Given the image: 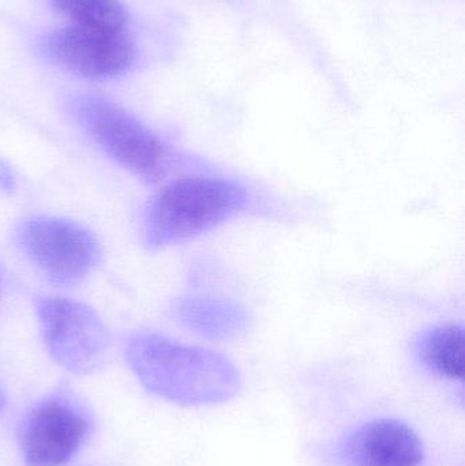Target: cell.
Returning <instances> with one entry per match:
<instances>
[{"label": "cell", "instance_id": "12", "mask_svg": "<svg viewBox=\"0 0 465 466\" xmlns=\"http://www.w3.org/2000/svg\"><path fill=\"white\" fill-rule=\"evenodd\" d=\"M3 408H5V396H3L2 389H0V412H2Z\"/></svg>", "mask_w": 465, "mask_h": 466}, {"label": "cell", "instance_id": "7", "mask_svg": "<svg viewBox=\"0 0 465 466\" xmlns=\"http://www.w3.org/2000/svg\"><path fill=\"white\" fill-rule=\"evenodd\" d=\"M90 421L68 400H46L30 410L22 427L26 466H60L70 461L89 437Z\"/></svg>", "mask_w": 465, "mask_h": 466}, {"label": "cell", "instance_id": "1", "mask_svg": "<svg viewBox=\"0 0 465 466\" xmlns=\"http://www.w3.org/2000/svg\"><path fill=\"white\" fill-rule=\"evenodd\" d=\"M126 358L147 390L186 407L223 404L242 385L237 366L226 356L160 334L131 337Z\"/></svg>", "mask_w": 465, "mask_h": 466}, {"label": "cell", "instance_id": "5", "mask_svg": "<svg viewBox=\"0 0 465 466\" xmlns=\"http://www.w3.org/2000/svg\"><path fill=\"white\" fill-rule=\"evenodd\" d=\"M19 240L27 257L49 277L73 282L89 273L98 259V243L86 228L57 218L25 221Z\"/></svg>", "mask_w": 465, "mask_h": 466}, {"label": "cell", "instance_id": "3", "mask_svg": "<svg viewBox=\"0 0 465 466\" xmlns=\"http://www.w3.org/2000/svg\"><path fill=\"white\" fill-rule=\"evenodd\" d=\"M76 115L93 139L120 166L149 182L166 177L180 157L149 127L112 101L82 97Z\"/></svg>", "mask_w": 465, "mask_h": 466}, {"label": "cell", "instance_id": "10", "mask_svg": "<svg viewBox=\"0 0 465 466\" xmlns=\"http://www.w3.org/2000/svg\"><path fill=\"white\" fill-rule=\"evenodd\" d=\"M464 329L459 325H440L426 329L414 341V353L430 374L463 382L465 375Z\"/></svg>", "mask_w": 465, "mask_h": 466}, {"label": "cell", "instance_id": "9", "mask_svg": "<svg viewBox=\"0 0 465 466\" xmlns=\"http://www.w3.org/2000/svg\"><path fill=\"white\" fill-rule=\"evenodd\" d=\"M180 325L212 341H229L248 330L250 314L231 299L213 295L180 298L174 307Z\"/></svg>", "mask_w": 465, "mask_h": 466}, {"label": "cell", "instance_id": "6", "mask_svg": "<svg viewBox=\"0 0 465 466\" xmlns=\"http://www.w3.org/2000/svg\"><path fill=\"white\" fill-rule=\"evenodd\" d=\"M46 51L55 62L87 79H112L123 76L136 62V46L126 30L97 27H63L46 40Z\"/></svg>", "mask_w": 465, "mask_h": 466}, {"label": "cell", "instance_id": "8", "mask_svg": "<svg viewBox=\"0 0 465 466\" xmlns=\"http://www.w3.org/2000/svg\"><path fill=\"white\" fill-rule=\"evenodd\" d=\"M349 466H420L425 459L417 432L398 419H376L355 430L341 445Z\"/></svg>", "mask_w": 465, "mask_h": 466}, {"label": "cell", "instance_id": "4", "mask_svg": "<svg viewBox=\"0 0 465 466\" xmlns=\"http://www.w3.org/2000/svg\"><path fill=\"white\" fill-rule=\"evenodd\" d=\"M44 344L59 366L74 374L97 371L108 358L109 334L90 307L65 298L37 303Z\"/></svg>", "mask_w": 465, "mask_h": 466}, {"label": "cell", "instance_id": "11", "mask_svg": "<svg viewBox=\"0 0 465 466\" xmlns=\"http://www.w3.org/2000/svg\"><path fill=\"white\" fill-rule=\"evenodd\" d=\"M54 7L78 26L126 30L127 14L119 0H51Z\"/></svg>", "mask_w": 465, "mask_h": 466}, {"label": "cell", "instance_id": "2", "mask_svg": "<svg viewBox=\"0 0 465 466\" xmlns=\"http://www.w3.org/2000/svg\"><path fill=\"white\" fill-rule=\"evenodd\" d=\"M256 194L240 180L213 171L179 177L147 210V243L158 248L191 240L256 209Z\"/></svg>", "mask_w": 465, "mask_h": 466}]
</instances>
